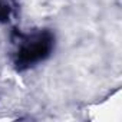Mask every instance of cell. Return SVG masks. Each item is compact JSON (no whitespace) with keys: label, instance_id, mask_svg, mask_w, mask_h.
Wrapping results in <instances>:
<instances>
[{"label":"cell","instance_id":"obj_1","mask_svg":"<svg viewBox=\"0 0 122 122\" xmlns=\"http://www.w3.org/2000/svg\"><path fill=\"white\" fill-rule=\"evenodd\" d=\"M95 115H91L92 119H101V121H119L121 118V96L119 92L115 98L99 103L93 108Z\"/></svg>","mask_w":122,"mask_h":122}]
</instances>
